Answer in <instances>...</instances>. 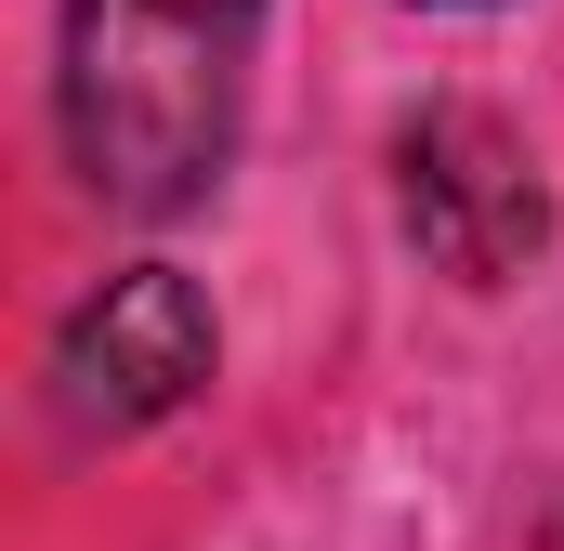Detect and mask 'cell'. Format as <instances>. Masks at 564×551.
Instances as JSON below:
<instances>
[{"label":"cell","mask_w":564,"mask_h":551,"mask_svg":"<svg viewBox=\"0 0 564 551\" xmlns=\"http://www.w3.org/2000/svg\"><path fill=\"white\" fill-rule=\"evenodd\" d=\"M263 0H66V158L106 210L171 224L224 184Z\"/></svg>","instance_id":"1"},{"label":"cell","mask_w":564,"mask_h":551,"mask_svg":"<svg viewBox=\"0 0 564 551\" xmlns=\"http://www.w3.org/2000/svg\"><path fill=\"white\" fill-rule=\"evenodd\" d=\"M408 224L433 237L446 276H512L539 250V184L512 171V144L486 119H421L408 132Z\"/></svg>","instance_id":"3"},{"label":"cell","mask_w":564,"mask_h":551,"mask_svg":"<svg viewBox=\"0 0 564 551\" xmlns=\"http://www.w3.org/2000/svg\"><path fill=\"white\" fill-rule=\"evenodd\" d=\"M446 13H473V0H446Z\"/></svg>","instance_id":"4"},{"label":"cell","mask_w":564,"mask_h":551,"mask_svg":"<svg viewBox=\"0 0 564 551\" xmlns=\"http://www.w3.org/2000/svg\"><path fill=\"white\" fill-rule=\"evenodd\" d=\"M210 355H224V328H210L197 276L184 263H132V276H106L53 328V408L79 420V433H144V420H171L210 381Z\"/></svg>","instance_id":"2"}]
</instances>
